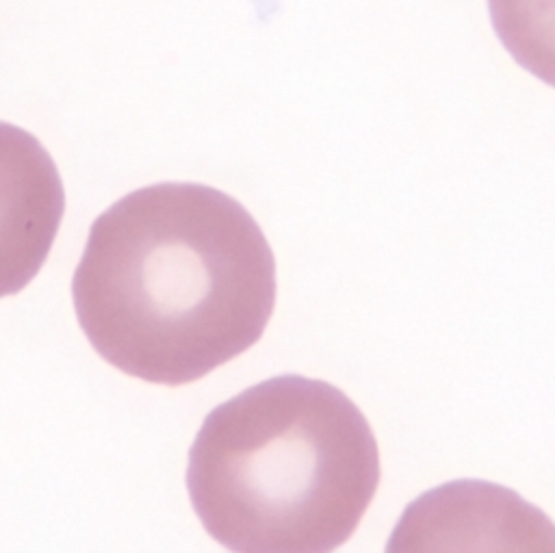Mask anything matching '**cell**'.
<instances>
[{"mask_svg":"<svg viewBox=\"0 0 555 553\" xmlns=\"http://www.w3.org/2000/svg\"><path fill=\"white\" fill-rule=\"evenodd\" d=\"M488 9L512 59L555 87V0H488Z\"/></svg>","mask_w":555,"mask_h":553,"instance_id":"5b68a950","label":"cell"},{"mask_svg":"<svg viewBox=\"0 0 555 553\" xmlns=\"http://www.w3.org/2000/svg\"><path fill=\"white\" fill-rule=\"evenodd\" d=\"M63 210V180L50 152L28 130L0 121V297L39 273Z\"/></svg>","mask_w":555,"mask_h":553,"instance_id":"277c9868","label":"cell"},{"mask_svg":"<svg viewBox=\"0 0 555 553\" xmlns=\"http://www.w3.org/2000/svg\"><path fill=\"white\" fill-rule=\"evenodd\" d=\"M72 297L85 336L111 366L180 386L262 336L275 306V258L228 193L160 182L93 221Z\"/></svg>","mask_w":555,"mask_h":553,"instance_id":"6da1fadb","label":"cell"},{"mask_svg":"<svg viewBox=\"0 0 555 553\" xmlns=\"http://www.w3.org/2000/svg\"><path fill=\"white\" fill-rule=\"evenodd\" d=\"M379 484L373 429L336 386L278 375L204 419L186 468L204 529L241 553H325L345 544Z\"/></svg>","mask_w":555,"mask_h":553,"instance_id":"7a4b0ae2","label":"cell"},{"mask_svg":"<svg viewBox=\"0 0 555 553\" xmlns=\"http://www.w3.org/2000/svg\"><path fill=\"white\" fill-rule=\"evenodd\" d=\"M388 549L555 551V527L540 510L501 486L453 481L423 494L403 512Z\"/></svg>","mask_w":555,"mask_h":553,"instance_id":"3957f363","label":"cell"}]
</instances>
